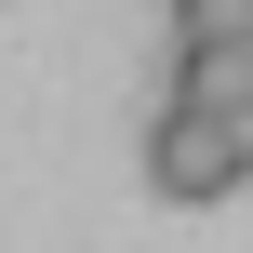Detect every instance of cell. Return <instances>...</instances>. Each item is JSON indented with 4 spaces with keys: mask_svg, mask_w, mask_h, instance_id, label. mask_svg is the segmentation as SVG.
I'll return each instance as SVG.
<instances>
[{
    "mask_svg": "<svg viewBox=\"0 0 253 253\" xmlns=\"http://www.w3.org/2000/svg\"><path fill=\"white\" fill-rule=\"evenodd\" d=\"M173 40H200V53H253V0H173Z\"/></svg>",
    "mask_w": 253,
    "mask_h": 253,
    "instance_id": "2",
    "label": "cell"
},
{
    "mask_svg": "<svg viewBox=\"0 0 253 253\" xmlns=\"http://www.w3.org/2000/svg\"><path fill=\"white\" fill-rule=\"evenodd\" d=\"M147 187H160L173 213H200V200L253 187V107H200V93H160V120H147Z\"/></svg>",
    "mask_w": 253,
    "mask_h": 253,
    "instance_id": "1",
    "label": "cell"
}]
</instances>
